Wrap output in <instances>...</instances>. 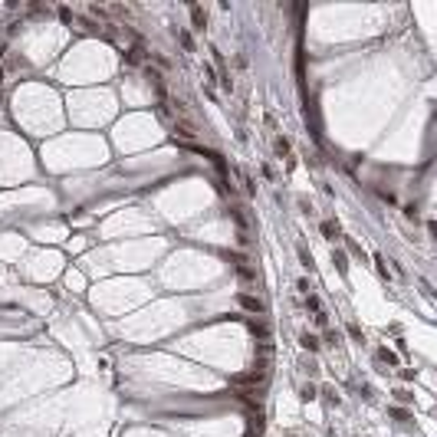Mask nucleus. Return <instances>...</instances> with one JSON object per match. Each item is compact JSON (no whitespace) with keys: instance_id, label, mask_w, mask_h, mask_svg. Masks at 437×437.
<instances>
[{"instance_id":"7","label":"nucleus","mask_w":437,"mask_h":437,"mask_svg":"<svg viewBox=\"0 0 437 437\" xmlns=\"http://www.w3.org/2000/svg\"><path fill=\"white\" fill-rule=\"evenodd\" d=\"M332 263H335V270H339V273L349 270V260H345V253H342V250H332Z\"/></svg>"},{"instance_id":"5","label":"nucleus","mask_w":437,"mask_h":437,"mask_svg":"<svg viewBox=\"0 0 437 437\" xmlns=\"http://www.w3.org/2000/svg\"><path fill=\"white\" fill-rule=\"evenodd\" d=\"M319 395H322V401H326L329 408L339 405V395H335V388H329V385H326V388H319Z\"/></svg>"},{"instance_id":"9","label":"nucleus","mask_w":437,"mask_h":437,"mask_svg":"<svg viewBox=\"0 0 437 437\" xmlns=\"http://www.w3.org/2000/svg\"><path fill=\"white\" fill-rule=\"evenodd\" d=\"M273 151H276L279 158H286L289 155V138H276V142H273Z\"/></svg>"},{"instance_id":"15","label":"nucleus","mask_w":437,"mask_h":437,"mask_svg":"<svg viewBox=\"0 0 437 437\" xmlns=\"http://www.w3.org/2000/svg\"><path fill=\"white\" fill-rule=\"evenodd\" d=\"M326 345H342V332H335V329H326Z\"/></svg>"},{"instance_id":"16","label":"nucleus","mask_w":437,"mask_h":437,"mask_svg":"<svg viewBox=\"0 0 437 437\" xmlns=\"http://www.w3.org/2000/svg\"><path fill=\"white\" fill-rule=\"evenodd\" d=\"M296 253H299V263H302V266H306V270H312V256L306 253V246H299Z\"/></svg>"},{"instance_id":"6","label":"nucleus","mask_w":437,"mask_h":437,"mask_svg":"<svg viewBox=\"0 0 437 437\" xmlns=\"http://www.w3.org/2000/svg\"><path fill=\"white\" fill-rule=\"evenodd\" d=\"M299 398H302V401H316V398H319V388H316V385H302V388H299Z\"/></svg>"},{"instance_id":"17","label":"nucleus","mask_w":437,"mask_h":437,"mask_svg":"<svg viewBox=\"0 0 437 437\" xmlns=\"http://www.w3.org/2000/svg\"><path fill=\"white\" fill-rule=\"evenodd\" d=\"M66 283H69L72 289H79V286H82V276H79V273H72V270H69V273H66Z\"/></svg>"},{"instance_id":"1","label":"nucleus","mask_w":437,"mask_h":437,"mask_svg":"<svg viewBox=\"0 0 437 437\" xmlns=\"http://www.w3.org/2000/svg\"><path fill=\"white\" fill-rule=\"evenodd\" d=\"M299 345H302L306 352H312V355H316V352L322 349V339H319L316 332H302V335H299Z\"/></svg>"},{"instance_id":"23","label":"nucleus","mask_w":437,"mask_h":437,"mask_svg":"<svg viewBox=\"0 0 437 437\" xmlns=\"http://www.w3.org/2000/svg\"><path fill=\"white\" fill-rule=\"evenodd\" d=\"M362 398H368V401H372V398H375V391H372V385H362Z\"/></svg>"},{"instance_id":"20","label":"nucleus","mask_w":437,"mask_h":437,"mask_svg":"<svg viewBox=\"0 0 437 437\" xmlns=\"http://www.w3.org/2000/svg\"><path fill=\"white\" fill-rule=\"evenodd\" d=\"M312 319H316V326H319V329H326V326H329V316H326V312H316Z\"/></svg>"},{"instance_id":"12","label":"nucleus","mask_w":437,"mask_h":437,"mask_svg":"<svg viewBox=\"0 0 437 437\" xmlns=\"http://www.w3.org/2000/svg\"><path fill=\"white\" fill-rule=\"evenodd\" d=\"M345 332H349L355 342H365V332H362V326H358V322H349V326H345Z\"/></svg>"},{"instance_id":"13","label":"nucleus","mask_w":437,"mask_h":437,"mask_svg":"<svg viewBox=\"0 0 437 437\" xmlns=\"http://www.w3.org/2000/svg\"><path fill=\"white\" fill-rule=\"evenodd\" d=\"M178 40H181V46L188 49V53H194V40H191V33H188V30H178Z\"/></svg>"},{"instance_id":"4","label":"nucleus","mask_w":437,"mask_h":437,"mask_svg":"<svg viewBox=\"0 0 437 437\" xmlns=\"http://www.w3.org/2000/svg\"><path fill=\"white\" fill-rule=\"evenodd\" d=\"M375 358H378V362H385V365H398V355L391 349H378V352H375Z\"/></svg>"},{"instance_id":"11","label":"nucleus","mask_w":437,"mask_h":437,"mask_svg":"<svg viewBox=\"0 0 437 437\" xmlns=\"http://www.w3.org/2000/svg\"><path fill=\"white\" fill-rule=\"evenodd\" d=\"M395 401H401V405H414V395L408 388H395Z\"/></svg>"},{"instance_id":"2","label":"nucleus","mask_w":437,"mask_h":437,"mask_svg":"<svg viewBox=\"0 0 437 437\" xmlns=\"http://www.w3.org/2000/svg\"><path fill=\"white\" fill-rule=\"evenodd\" d=\"M237 302L243 306L246 312H263V302L256 299V296H237Z\"/></svg>"},{"instance_id":"14","label":"nucleus","mask_w":437,"mask_h":437,"mask_svg":"<svg viewBox=\"0 0 437 437\" xmlns=\"http://www.w3.org/2000/svg\"><path fill=\"white\" fill-rule=\"evenodd\" d=\"M306 306H309L312 312H322V299H319L316 293H309V296H306Z\"/></svg>"},{"instance_id":"10","label":"nucleus","mask_w":437,"mask_h":437,"mask_svg":"<svg viewBox=\"0 0 437 437\" xmlns=\"http://www.w3.org/2000/svg\"><path fill=\"white\" fill-rule=\"evenodd\" d=\"M250 332L260 335V339H270V326L266 322H250Z\"/></svg>"},{"instance_id":"24","label":"nucleus","mask_w":437,"mask_h":437,"mask_svg":"<svg viewBox=\"0 0 437 437\" xmlns=\"http://www.w3.org/2000/svg\"><path fill=\"white\" fill-rule=\"evenodd\" d=\"M246 437H250V434H246Z\"/></svg>"},{"instance_id":"18","label":"nucleus","mask_w":437,"mask_h":437,"mask_svg":"<svg viewBox=\"0 0 437 437\" xmlns=\"http://www.w3.org/2000/svg\"><path fill=\"white\" fill-rule=\"evenodd\" d=\"M375 266H378V276H382V279H388V266H385V260H382V256H375Z\"/></svg>"},{"instance_id":"8","label":"nucleus","mask_w":437,"mask_h":437,"mask_svg":"<svg viewBox=\"0 0 437 437\" xmlns=\"http://www.w3.org/2000/svg\"><path fill=\"white\" fill-rule=\"evenodd\" d=\"M191 20H194V30H204L207 16H204V10H201V7H191Z\"/></svg>"},{"instance_id":"22","label":"nucleus","mask_w":437,"mask_h":437,"mask_svg":"<svg viewBox=\"0 0 437 437\" xmlns=\"http://www.w3.org/2000/svg\"><path fill=\"white\" fill-rule=\"evenodd\" d=\"M296 286H299V293H306V296H309V289H312V286H309V279H299Z\"/></svg>"},{"instance_id":"19","label":"nucleus","mask_w":437,"mask_h":437,"mask_svg":"<svg viewBox=\"0 0 437 437\" xmlns=\"http://www.w3.org/2000/svg\"><path fill=\"white\" fill-rule=\"evenodd\" d=\"M302 368H306V372H309V375H316V358H302Z\"/></svg>"},{"instance_id":"3","label":"nucleus","mask_w":437,"mask_h":437,"mask_svg":"<svg viewBox=\"0 0 437 437\" xmlns=\"http://www.w3.org/2000/svg\"><path fill=\"white\" fill-rule=\"evenodd\" d=\"M319 230H322V237H326V240H335V237H339V223H335V220H322V223H319Z\"/></svg>"},{"instance_id":"21","label":"nucleus","mask_w":437,"mask_h":437,"mask_svg":"<svg viewBox=\"0 0 437 437\" xmlns=\"http://www.w3.org/2000/svg\"><path fill=\"white\" fill-rule=\"evenodd\" d=\"M405 217H411V220H418V207H414V204H408V207H405Z\"/></svg>"}]
</instances>
